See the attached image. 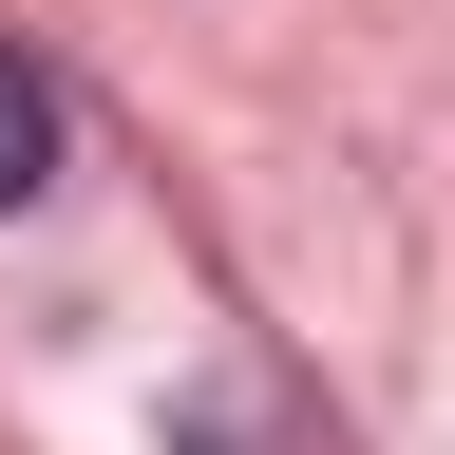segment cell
I'll return each mask as SVG.
<instances>
[{"mask_svg":"<svg viewBox=\"0 0 455 455\" xmlns=\"http://www.w3.org/2000/svg\"><path fill=\"white\" fill-rule=\"evenodd\" d=\"M38 190H57V76L0 38V209H38Z\"/></svg>","mask_w":455,"mask_h":455,"instance_id":"obj_1","label":"cell"}]
</instances>
